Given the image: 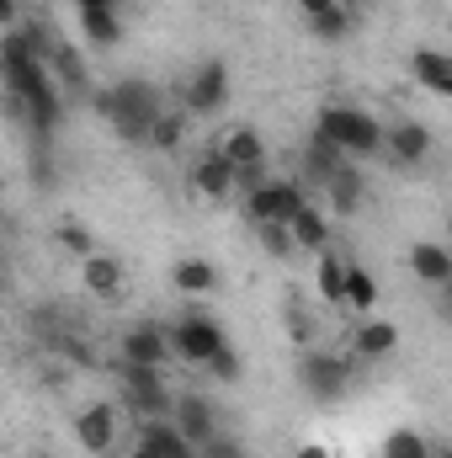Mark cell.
<instances>
[{
  "instance_id": "obj_36",
  "label": "cell",
  "mask_w": 452,
  "mask_h": 458,
  "mask_svg": "<svg viewBox=\"0 0 452 458\" xmlns=\"http://www.w3.org/2000/svg\"><path fill=\"white\" fill-rule=\"evenodd\" d=\"M293 458H331V448H325V443H298Z\"/></svg>"
},
{
  "instance_id": "obj_19",
  "label": "cell",
  "mask_w": 452,
  "mask_h": 458,
  "mask_svg": "<svg viewBox=\"0 0 452 458\" xmlns=\"http://www.w3.org/2000/svg\"><path fill=\"white\" fill-rule=\"evenodd\" d=\"M288 234H293V245H298V256H320L325 245H331V214L309 198L293 219H288Z\"/></svg>"
},
{
  "instance_id": "obj_22",
  "label": "cell",
  "mask_w": 452,
  "mask_h": 458,
  "mask_svg": "<svg viewBox=\"0 0 452 458\" xmlns=\"http://www.w3.org/2000/svg\"><path fill=\"white\" fill-rule=\"evenodd\" d=\"M346 267H351V256H340L336 245H325L320 256H314V288H320V299L340 310V288H346Z\"/></svg>"
},
{
  "instance_id": "obj_15",
  "label": "cell",
  "mask_w": 452,
  "mask_h": 458,
  "mask_svg": "<svg viewBox=\"0 0 452 458\" xmlns=\"http://www.w3.org/2000/svg\"><path fill=\"white\" fill-rule=\"evenodd\" d=\"M362 203H367V182H362L356 160H346V165H336L325 176V214L331 219H351V214H362Z\"/></svg>"
},
{
  "instance_id": "obj_4",
  "label": "cell",
  "mask_w": 452,
  "mask_h": 458,
  "mask_svg": "<svg viewBox=\"0 0 452 458\" xmlns=\"http://www.w3.org/2000/svg\"><path fill=\"white\" fill-rule=\"evenodd\" d=\"M113 378L122 389V405L138 416V421H165L171 416V384H165V368H133V362H113Z\"/></svg>"
},
{
  "instance_id": "obj_7",
  "label": "cell",
  "mask_w": 452,
  "mask_h": 458,
  "mask_svg": "<svg viewBox=\"0 0 452 458\" xmlns=\"http://www.w3.org/2000/svg\"><path fill=\"white\" fill-rule=\"evenodd\" d=\"M304 203H309V187L298 176H272L255 192H239V214L250 225H288Z\"/></svg>"
},
{
  "instance_id": "obj_10",
  "label": "cell",
  "mask_w": 452,
  "mask_h": 458,
  "mask_svg": "<svg viewBox=\"0 0 452 458\" xmlns=\"http://www.w3.org/2000/svg\"><path fill=\"white\" fill-rule=\"evenodd\" d=\"M431 149H437V133L421 123V117H399V123H383V155L394 160V165H426L431 160Z\"/></svg>"
},
{
  "instance_id": "obj_14",
  "label": "cell",
  "mask_w": 452,
  "mask_h": 458,
  "mask_svg": "<svg viewBox=\"0 0 452 458\" xmlns=\"http://www.w3.org/2000/svg\"><path fill=\"white\" fill-rule=\"evenodd\" d=\"M399 352V326L394 320H378V315H367V320H356V331H351V362H389Z\"/></svg>"
},
{
  "instance_id": "obj_1",
  "label": "cell",
  "mask_w": 452,
  "mask_h": 458,
  "mask_svg": "<svg viewBox=\"0 0 452 458\" xmlns=\"http://www.w3.org/2000/svg\"><path fill=\"white\" fill-rule=\"evenodd\" d=\"M96 107H102V117H107V123H113L117 139L144 144L165 102H160V91H155L144 75H128V81H117V86H107V91L96 97Z\"/></svg>"
},
{
  "instance_id": "obj_5",
  "label": "cell",
  "mask_w": 452,
  "mask_h": 458,
  "mask_svg": "<svg viewBox=\"0 0 452 458\" xmlns=\"http://www.w3.org/2000/svg\"><path fill=\"white\" fill-rule=\"evenodd\" d=\"M298 389L320 405L331 400H346L351 389V357L346 352H325V346H304L298 352Z\"/></svg>"
},
{
  "instance_id": "obj_28",
  "label": "cell",
  "mask_w": 452,
  "mask_h": 458,
  "mask_svg": "<svg viewBox=\"0 0 452 458\" xmlns=\"http://www.w3.org/2000/svg\"><path fill=\"white\" fill-rule=\"evenodd\" d=\"M54 245H59L64 256H75V261L91 256V250H102V245H96V229L80 225V219H59V225H54Z\"/></svg>"
},
{
  "instance_id": "obj_9",
  "label": "cell",
  "mask_w": 452,
  "mask_h": 458,
  "mask_svg": "<svg viewBox=\"0 0 452 458\" xmlns=\"http://www.w3.org/2000/svg\"><path fill=\"white\" fill-rule=\"evenodd\" d=\"M113 362H133V368H165V362H176L171 342H165V320H133V326H122Z\"/></svg>"
},
{
  "instance_id": "obj_34",
  "label": "cell",
  "mask_w": 452,
  "mask_h": 458,
  "mask_svg": "<svg viewBox=\"0 0 452 458\" xmlns=\"http://www.w3.org/2000/svg\"><path fill=\"white\" fill-rule=\"evenodd\" d=\"M117 454H122V458H165V454H160V443H155L144 427H138V432H133V443H122Z\"/></svg>"
},
{
  "instance_id": "obj_38",
  "label": "cell",
  "mask_w": 452,
  "mask_h": 458,
  "mask_svg": "<svg viewBox=\"0 0 452 458\" xmlns=\"http://www.w3.org/2000/svg\"><path fill=\"white\" fill-rule=\"evenodd\" d=\"M351 5H367V0H351Z\"/></svg>"
},
{
  "instance_id": "obj_30",
  "label": "cell",
  "mask_w": 452,
  "mask_h": 458,
  "mask_svg": "<svg viewBox=\"0 0 452 458\" xmlns=\"http://www.w3.org/2000/svg\"><path fill=\"white\" fill-rule=\"evenodd\" d=\"M250 229H255V245H261L272 261H293V256H298V245H293L288 225H250Z\"/></svg>"
},
{
  "instance_id": "obj_11",
  "label": "cell",
  "mask_w": 452,
  "mask_h": 458,
  "mask_svg": "<svg viewBox=\"0 0 452 458\" xmlns=\"http://www.w3.org/2000/svg\"><path fill=\"white\" fill-rule=\"evenodd\" d=\"M165 421H171V427H176V437H181V443H192V448H203V443L224 427V416H219V405H213L208 394H176Z\"/></svg>"
},
{
  "instance_id": "obj_32",
  "label": "cell",
  "mask_w": 452,
  "mask_h": 458,
  "mask_svg": "<svg viewBox=\"0 0 452 458\" xmlns=\"http://www.w3.org/2000/svg\"><path fill=\"white\" fill-rule=\"evenodd\" d=\"M203 373H213V378H219V384H234V378H239V373H245V362H239V357H234V346H224V352H219V357H213V362H208V368H203Z\"/></svg>"
},
{
  "instance_id": "obj_2",
  "label": "cell",
  "mask_w": 452,
  "mask_h": 458,
  "mask_svg": "<svg viewBox=\"0 0 452 458\" xmlns=\"http://www.w3.org/2000/svg\"><path fill=\"white\" fill-rule=\"evenodd\" d=\"M314 139H325L346 160H378L383 155V123L362 107H346V102H325L314 113Z\"/></svg>"
},
{
  "instance_id": "obj_26",
  "label": "cell",
  "mask_w": 452,
  "mask_h": 458,
  "mask_svg": "<svg viewBox=\"0 0 452 458\" xmlns=\"http://www.w3.org/2000/svg\"><path fill=\"white\" fill-rule=\"evenodd\" d=\"M181 139H187V113H181V107H160V117H155V128H149L144 144L160 149V155H176Z\"/></svg>"
},
{
  "instance_id": "obj_23",
  "label": "cell",
  "mask_w": 452,
  "mask_h": 458,
  "mask_svg": "<svg viewBox=\"0 0 452 458\" xmlns=\"http://www.w3.org/2000/svg\"><path fill=\"white\" fill-rule=\"evenodd\" d=\"M80 32L91 38V48H117V43H122V16H117V5H80Z\"/></svg>"
},
{
  "instance_id": "obj_25",
  "label": "cell",
  "mask_w": 452,
  "mask_h": 458,
  "mask_svg": "<svg viewBox=\"0 0 452 458\" xmlns=\"http://www.w3.org/2000/svg\"><path fill=\"white\" fill-rule=\"evenodd\" d=\"M437 454V437H426L421 427H389L383 437V458H431Z\"/></svg>"
},
{
  "instance_id": "obj_13",
  "label": "cell",
  "mask_w": 452,
  "mask_h": 458,
  "mask_svg": "<svg viewBox=\"0 0 452 458\" xmlns=\"http://www.w3.org/2000/svg\"><path fill=\"white\" fill-rule=\"evenodd\" d=\"M80 288H86L96 304H117L122 288H128V267H122V256H113V250H91V256H80Z\"/></svg>"
},
{
  "instance_id": "obj_6",
  "label": "cell",
  "mask_w": 452,
  "mask_h": 458,
  "mask_svg": "<svg viewBox=\"0 0 452 458\" xmlns=\"http://www.w3.org/2000/svg\"><path fill=\"white\" fill-rule=\"evenodd\" d=\"M70 437L86 458H113L122 448V411L117 400H91L70 416Z\"/></svg>"
},
{
  "instance_id": "obj_35",
  "label": "cell",
  "mask_w": 452,
  "mask_h": 458,
  "mask_svg": "<svg viewBox=\"0 0 452 458\" xmlns=\"http://www.w3.org/2000/svg\"><path fill=\"white\" fill-rule=\"evenodd\" d=\"M298 11H304V21H314V16H325V11H336L340 0H293Z\"/></svg>"
},
{
  "instance_id": "obj_3",
  "label": "cell",
  "mask_w": 452,
  "mask_h": 458,
  "mask_svg": "<svg viewBox=\"0 0 452 458\" xmlns=\"http://www.w3.org/2000/svg\"><path fill=\"white\" fill-rule=\"evenodd\" d=\"M165 342H171V357H176V362L208 368V362H213V357L229 346V336H224V326H219L213 315H203V310L192 304L187 315L165 320Z\"/></svg>"
},
{
  "instance_id": "obj_27",
  "label": "cell",
  "mask_w": 452,
  "mask_h": 458,
  "mask_svg": "<svg viewBox=\"0 0 452 458\" xmlns=\"http://www.w3.org/2000/svg\"><path fill=\"white\" fill-rule=\"evenodd\" d=\"M356 11H362V5L340 0L336 11H325V16H314V21H309V32H314L320 43H340V38H351V27H356Z\"/></svg>"
},
{
  "instance_id": "obj_20",
  "label": "cell",
  "mask_w": 452,
  "mask_h": 458,
  "mask_svg": "<svg viewBox=\"0 0 452 458\" xmlns=\"http://www.w3.org/2000/svg\"><path fill=\"white\" fill-rule=\"evenodd\" d=\"M378 299H383L378 277H372L362 261H351V267H346V288H340V310H346V315H356V320H367V315L378 310Z\"/></svg>"
},
{
  "instance_id": "obj_31",
  "label": "cell",
  "mask_w": 452,
  "mask_h": 458,
  "mask_svg": "<svg viewBox=\"0 0 452 458\" xmlns=\"http://www.w3.org/2000/svg\"><path fill=\"white\" fill-rule=\"evenodd\" d=\"M197 458H250V448H245V437L239 432H229V427H219L203 448H197Z\"/></svg>"
},
{
  "instance_id": "obj_24",
  "label": "cell",
  "mask_w": 452,
  "mask_h": 458,
  "mask_svg": "<svg viewBox=\"0 0 452 458\" xmlns=\"http://www.w3.org/2000/svg\"><path fill=\"white\" fill-rule=\"evenodd\" d=\"M336 165H346V155L309 133V144H304V176H298V182H304V187H325V176H331Z\"/></svg>"
},
{
  "instance_id": "obj_33",
  "label": "cell",
  "mask_w": 452,
  "mask_h": 458,
  "mask_svg": "<svg viewBox=\"0 0 452 458\" xmlns=\"http://www.w3.org/2000/svg\"><path fill=\"white\" fill-rule=\"evenodd\" d=\"M288 326H293V342L298 346H314V326H309V315H304L298 299H288Z\"/></svg>"
},
{
  "instance_id": "obj_21",
  "label": "cell",
  "mask_w": 452,
  "mask_h": 458,
  "mask_svg": "<svg viewBox=\"0 0 452 458\" xmlns=\"http://www.w3.org/2000/svg\"><path fill=\"white\" fill-rule=\"evenodd\" d=\"M410 81L431 97H452V59L442 48H415L410 54Z\"/></svg>"
},
{
  "instance_id": "obj_16",
  "label": "cell",
  "mask_w": 452,
  "mask_h": 458,
  "mask_svg": "<svg viewBox=\"0 0 452 458\" xmlns=\"http://www.w3.org/2000/svg\"><path fill=\"white\" fill-rule=\"evenodd\" d=\"M219 267L208 261V256H176L171 261V288L181 293V299H192V304H203V299H213L219 293Z\"/></svg>"
},
{
  "instance_id": "obj_17",
  "label": "cell",
  "mask_w": 452,
  "mask_h": 458,
  "mask_svg": "<svg viewBox=\"0 0 452 458\" xmlns=\"http://www.w3.org/2000/svg\"><path fill=\"white\" fill-rule=\"evenodd\" d=\"M213 149L224 155L234 171H239V165H255V160H272V144H266V133H261L255 123H229L224 133L213 139Z\"/></svg>"
},
{
  "instance_id": "obj_39",
  "label": "cell",
  "mask_w": 452,
  "mask_h": 458,
  "mask_svg": "<svg viewBox=\"0 0 452 458\" xmlns=\"http://www.w3.org/2000/svg\"><path fill=\"white\" fill-rule=\"evenodd\" d=\"M0 411H5V400H0Z\"/></svg>"
},
{
  "instance_id": "obj_12",
  "label": "cell",
  "mask_w": 452,
  "mask_h": 458,
  "mask_svg": "<svg viewBox=\"0 0 452 458\" xmlns=\"http://www.w3.org/2000/svg\"><path fill=\"white\" fill-rule=\"evenodd\" d=\"M187 187H192V198H203V203H234V165L208 144V149H197V160L187 165Z\"/></svg>"
},
{
  "instance_id": "obj_29",
  "label": "cell",
  "mask_w": 452,
  "mask_h": 458,
  "mask_svg": "<svg viewBox=\"0 0 452 458\" xmlns=\"http://www.w3.org/2000/svg\"><path fill=\"white\" fill-rule=\"evenodd\" d=\"M54 75H59L75 97H86V91H91V81H86V59H80L75 48H54Z\"/></svg>"
},
{
  "instance_id": "obj_37",
  "label": "cell",
  "mask_w": 452,
  "mask_h": 458,
  "mask_svg": "<svg viewBox=\"0 0 452 458\" xmlns=\"http://www.w3.org/2000/svg\"><path fill=\"white\" fill-rule=\"evenodd\" d=\"M32 458H64V454H32Z\"/></svg>"
},
{
  "instance_id": "obj_8",
  "label": "cell",
  "mask_w": 452,
  "mask_h": 458,
  "mask_svg": "<svg viewBox=\"0 0 452 458\" xmlns=\"http://www.w3.org/2000/svg\"><path fill=\"white\" fill-rule=\"evenodd\" d=\"M224 107H229V64L224 59H203V64L187 75L181 113L187 117H219Z\"/></svg>"
},
{
  "instance_id": "obj_18",
  "label": "cell",
  "mask_w": 452,
  "mask_h": 458,
  "mask_svg": "<svg viewBox=\"0 0 452 458\" xmlns=\"http://www.w3.org/2000/svg\"><path fill=\"white\" fill-rule=\"evenodd\" d=\"M410 272H415V283L448 293L452 288V250L442 240H415V245H410Z\"/></svg>"
}]
</instances>
